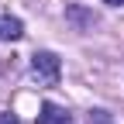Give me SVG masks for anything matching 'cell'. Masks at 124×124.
<instances>
[{
    "instance_id": "obj_6",
    "label": "cell",
    "mask_w": 124,
    "mask_h": 124,
    "mask_svg": "<svg viewBox=\"0 0 124 124\" xmlns=\"http://www.w3.org/2000/svg\"><path fill=\"white\" fill-rule=\"evenodd\" d=\"M103 4H114V7H124V0H103Z\"/></svg>"
},
{
    "instance_id": "obj_5",
    "label": "cell",
    "mask_w": 124,
    "mask_h": 124,
    "mask_svg": "<svg viewBox=\"0 0 124 124\" xmlns=\"http://www.w3.org/2000/svg\"><path fill=\"white\" fill-rule=\"evenodd\" d=\"M0 124H21L17 114H0Z\"/></svg>"
},
{
    "instance_id": "obj_4",
    "label": "cell",
    "mask_w": 124,
    "mask_h": 124,
    "mask_svg": "<svg viewBox=\"0 0 124 124\" xmlns=\"http://www.w3.org/2000/svg\"><path fill=\"white\" fill-rule=\"evenodd\" d=\"M90 124H114V121L107 117L103 110H93V114H90Z\"/></svg>"
},
{
    "instance_id": "obj_1",
    "label": "cell",
    "mask_w": 124,
    "mask_h": 124,
    "mask_svg": "<svg viewBox=\"0 0 124 124\" xmlns=\"http://www.w3.org/2000/svg\"><path fill=\"white\" fill-rule=\"evenodd\" d=\"M59 72H62L59 55H52V52H35V55H31V76H35L41 86L59 83Z\"/></svg>"
},
{
    "instance_id": "obj_3",
    "label": "cell",
    "mask_w": 124,
    "mask_h": 124,
    "mask_svg": "<svg viewBox=\"0 0 124 124\" xmlns=\"http://www.w3.org/2000/svg\"><path fill=\"white\" fill-rule=\"evenodd\" d=\"M21 35H24V28L17 17H0V38L4 41H17Z\"/></svg>"
},
{
    "instance_id": "obj_2",
    "label": "cell",
    "mask_w": 124,
    "mask_h": 124,
    "mask_svg": "<svg viewBox=\"0 0 124 124\" xmlns=\"http://www.w3.org/2000/svg\"><path fill=\"white\" fill-rule=\"evenodd\" d=\"M35 124H72V117L62 107H55V103H41V114H38Z\"/></svg>"
}]
</instances>
